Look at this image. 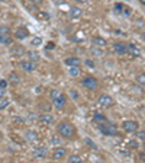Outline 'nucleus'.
I'll return each mask as SVG.
<instances>
[{
    "mask_svg": "<svg viewBox=\"0 0 145 163\" xmlns=\"http://www.w3.org/2000/svg\"><path fill=\"white\" fill-rule=\"evenodd\" d=\"M7 106H9V101H7V99H2V101H0V109H5Z\"/></svg>",
    "mask_w": 145,
    "mask_h": 163,
    "instance_id": "nucleus-31",
    "label": "nucleus"
},
{
    "mask_svg": "<svg viewBox=\"0 0 145 163\" xmlns=\"http://www.w3.org/2000/svg\"><path fill=\"white\" fill-rule=\"evenodd\" d=\"M2 137H3V134H2V133H0V140H2Z\"/></svg>",
    "mask_w": 145,
    "mask_h": 163,
    "instance_id": "nucleus-47",
    "label": "nucleus"
},
{
    "mask_svg": "<svg viewBox=\"0 0 145 163\" xmlns=\"http://www.w3.org/2000/svg\"><path fill=\"white\" fill-rule=\"evenodd\" d=\"M92 44L94 47H100V48H105L106 47V39L105 38H100V37H94L92 39Z\"/></svg>",
    "mask_w": 145,
    "mask_h": 163,
    "instance_id": "nucleus-13",
    "label": "nucleus"
},
{
    "mask_svg": "<svg viewBox=\"0 0 145 163\" xmlns=\"http://www.w3.org/2000/svg\"><path fill=\"white\" fill-rule=\"evenodd\" d=\"M3 95H5V89L0 87V98H3Z\"/></svg>",
    "mask_w": 145,
    "mask_h": 163,
    "instance_id": "nucleus-43",
    "label": "nucleus"
},
{
    "mask_svg": "<svg viewBox=\"0 0 145 163\" xmlns=\"http://www.w3.org/2000/svg\"><path fill=\"white\" fill-rule=\"evenodd\" d=\"M20 67L23 69V70H26V72H33L36 67H35V63L33 61H28V60H25V61H20Z\"/></svg>",
    "mask_w": 145,
    "mask_h": 163,
    "instance_id": "nucleus-10",
    "label": "nucleus"
},
{
    "mask_svg": "<svg viewBox=\"0 0 145 163\" xmlns=\"http://www.w3.org/2000/svg\"><path fill=\"white\" fill-rule=\"evenodd\" d=\"M0 44H3V45H10V44H12V39L9 38V35H0Z\"/></svg>",
    "mask_w": 145,
    "mask_h": 163,
    "instance_id": "nucleus-21",
    "label": "nucleus"
},
{
    "mask_svg": "<svg viewBox=\"0 0 145 163\" xmlns=\"http://www.w3.org/2000/svg\"><path fill=\"white\" fill-rule=\"evenodd\" d=\"M86 66L90 67V69H94V63H93L92 60H86Z\"/></svg>",
    "mask_w": 145,
    "mask_h": 163,
    "instance_id": "nucleus-34",
    "label": "nucleus"
},
{
    "mask_svg": "<svg viewBox=\"0 0 145 163\" xmlns=\"http://www.w3.org/2000/svg\"><path fill=\"white\" fill-rule=\"evenodd\" d=\"M90 54H92V55H99V57H102V55H103V48L93 45L92 48H90Z\"/></svg>",
    "mask_w": 145,
    "mask_h": 163,
    "instance_id": "nucleus-19",
    "label": "nucleus"
},
{
    "mask_svg": "<svg viewBox=\"0 0 145 163\" xmlns=\"http://www.w3.org/2000/svg\"><path fill=\"white\" fill-rule=\"evenodd\" d=\"M52 104L55 108H58V109H61V108H64V105L67 104V98L66 95H62V93H59L57 98L52 99Z\"/></svg>",
    "mask_w": 145,
    "mask_h": 163,
    "instance_id": "nucleus-6",
    "label": "nucleus"
},
{
    "mask_svg": "<svg viewBox=\"0 0 145 163\" xmlns=\"http://www.w3.org/2000/svg\"><path fill=\"white\" fill-rule=\"evenodd\" d=\"M71 95H72V98H77V96H79V95H77V92H76V90H71Z\"/></svg>",
    "mask_w": 145,
    "mask_h": 163,
    "instance_id": "nucleus-44",
    "label": "nucleus"
},
{
    "mask_svg": "<svg viewBox=\"0 0 145 163\" xmlns=\"http://www.w3.org/2000/svg\"><path fill=\"white\" fill-rule=\"evenodd\" d=\"M93 119L96 121V122H106V117L103 115V114H94V117H93Z\"/></svg>",
    "mask_w": 145,
    "mask_h": 163,
    "instance_id": "nucleus-22",
    "label": "nucleus"
},
{
    "mask_svg": "<svg viewBox=\"0 0 145 163\" xmlns=\"http://www.w3.org/2000/svg\"><path fill=\"white\" fill-rule=\"evenodd\" d=\"M76 2H79V3H83V5H90V3H92V0H76Z\"/></svg>",
    "mask_w": 145,
    "mask_h": 163,
    "instance_id": "nucleus-37",
    "label": "nucleus"
},
{
    "mask_svg": "<svg viewBox=\"0 0 145 163\" xmlns=\"http://www.w3.org/2000/svg\"><path fill=\"white\" fill-rule=\"evenodd\" d=\"M126 52L133 57V58H139L141 57V50L135 44H126Z\"/></svg>",
    "mask_w": 145,
    "mask_h": 163,
    "instance_id": "nucleus-4",
    "label": "nucleus"
},
{
    "mask_svg": "<svg viewBox=\"0 0 145 163\" xmlns=\"http://www.w3.org/2000/svg\"><path fill=\"white\" fill-rule=\"evenodd\" d=\"M83 83V86L84 87H87V89H90V90H96L97 89V86H99V83H97V80L94 77H84V80L81 82Z\"/></svg>",
    "mask_w": 145,
    "mask_h": 163,
    "instance_id": "nucleus-3",
    "label": "nucleus"
},
{
    "mask_svg": "<svg viewBox=\"0 0 145 163\" xmlns=\"http://www.w3.org/2000/svg\"><path fill=\"white\" fill-rule=\"evenodd\" d=\"M138 122L137 121H125L123 122V130L126 133H135V131L138 130Z\"/></svg>",
    "mask_w": 145,
    "mask_h": 163,
    "instance_id": "nucleus-7",
    "label": "nucleus"
},
{
    "mask_svg": "<svg viewBox=\"0 0 145 163\" xmlns=\"http://www.w3.org/2000/svg\"><path fill=\"white\" fill-rule=\"evenodd\" d=\"M122 9H123V5H122V3H116V5H115V12L116 13H120Z\"/></svg>",
    "mask_w": 145,
    "mask_h": 163,
    "instance_id": "nucleus-32",
    "label": "nucleus"
},
{
    "mask_svg": "<svg viewBox=\"0 0 145 163\" xmlns=\"http://www.w3.org/2000/svg\"><path fill=\"white\" fill-rule=\"evenodd\" d=\"M46 154H48L46 147H38V149H35L32 151V156L36 157V159H44V157H46Z\"/></svg>",
    "mask_w": 145,
    "mask_h": 163,
    "instance_id": "nucleus-9",
    "label": "nucleus"
},
{
    "mask_svg": "<svg viewBox=\"0 0 145 163\" xmlns=\"http://www.w3.org/2000/svg\"><path fill=\"white\" fill-rule=\"evenodd\" d=\"M6 86H7V82H6V80H0V87H3V89H5Z\"/></svg>",
    "mask_w": 145,
    "mask_h": 163,
    "instance_id": "nucleus-40",
    "label": "nucleus"
},
{
    "mask_svg": "<svg viewBox=\"0 0 145 163\" xmlns=\"http://www.w3.org/2000/svg\"><path fill=\"white\" fill-rule=\"evenodd\" d=\"M129 146L131 147H138V143L137 141H129Z\"/></svg>",
    "mask_w": 145,
    "mask_h": 163,
    "instance_id": "nucleus-41",
    "label": "nucleus"
},
{
    "mask_svg": "<svg viewBox=\"0 0 145 163\" xmlns=\"http://www.w3.org/2000/svg\"><path fill=\"white\" fill-rule=\"evenodd\" d=\"M86 143L89 144V146H90V147H93V149H94V150H96V149H97V146H96V144H94V143H92V141H90V140H89V138H86Z\"/></svg>",
    "mask_w": 145,
    "mask_h": 163,
    "instance_id": "nucleus-35",
    "label": "nucleus"
},
{
    "mask_svg": "<svg viewBox=\"0 0 145 163\" xmlns=\"http://www.w3.org/2000/svg\"><path fill=\"white\" fill-rule=\"evenodd\" d=\"M81 15H83V10L80 7H71L70 9V16L71 18H80Z\"/></svg>",
    "mask_w": 145,
    "mask_h": 163,
    "instance_id": "nucleus-17",
    "label": "nucleus"
},
{
    "mask_svg": "<svg viewBox=\"0 0 145 163\" xmlns=\"http://www.w3.org/2000/svg\"><path fill=\"white\" fill-rule=\"evenodd\" d=\"M81 70L79 69V66H70V69H68V74L71 76V77H79Z\"/></svg>",
    "mask_w": 145,
    "mask_h": 163,
    "instance_id": "nucleus-16",
    "label": "nucleus"
},
{
    "mask_svg": "<svg viewBox=\"0 0 145 163\" xmlns=\"http://www.w3.org/2000/svg\"><path fill=\"white\" fill-rule=\"evenodd\" d=\"M35 16H36L39 20H48L49 19V13L44 12V10H38V12L35 13Z\"/></svg>",
    "mask_w": 145,
    "mask_h": 163,
    "instance_id": "nucleus-18",
    "label": "nucleus"
},
{
    "mask_svg": "<svg viewBox=\"0 0 145 163\" xmlns=\"http://www.w3.org/2000/svg\"><path fill=\"white\" fill-rule=\"evenodd\" d=\"M66 154H67V149H64V147H55L52 151V159L59 160V159H64Z\"/></svg>",
    "mask_w": 145,
    "mask_h": 163,
    "instance_id": "nucleus-8",
    "label": "nucleus"
},
{
    "mask_svg": "<svg viewBox=\"0 0 145 163\" xmlns=\"http://www.w3.org/2000/svg\"><path fill=\"white\" fill-rule=\"evenodd\" d=\"M113 51L116 54H125L126 52V44L125 42H116L113 45Z\"/></svg>",
    "mask_w": 145,
    "mask_h": 163,
    "instance_id": "nucleus-12",
    "label": "nucleus"
},
{
    "mask_svg": "<svg viewBox=\"0 0 145 163\" xmlns=\"http://www.w3.org/2000/svg\"><path fill=\"white\" fill-rule=\"evenodd\" d=\"M20 52H25V50H23V48H16V50H13V54H20Z\"/></svg>",
    "mask_w": 145,
    "mask_h": 163,
    "instance_id": "nucleus-39",
    "label": "nucleus"
},
{
    "mask_svg": "<svg viewBox=\"0 0 145 163\" xmlns=\"http://www.w3.org/2000/svg\"><path fill=\"white\" fill-rule=\"evenodd\" d=\"M59 93H61L59 90H52V92H51V98H52V99H54V98H57Z\"/></svg>",
    "mask_w": 145,
    "mask_h": 163,
    "instance_id": "nucleus-36",
    "label": "nucleus"
},
{
    "mask_svg": "<svg viewBox=\"0 0 145 163\" xmlns=\"http://www.w3.org/2000/svg\"><path fill=\"white\" fill-rule=\"evenodd\" d=\"M2 2H6V0H2Z\"/></svg>",
    "mask_w": 145,
    "mask_h": 163,
    "instance_id": "nucleus-48",
    "label": "nucleus"
},
{
    "mask_svg": "<svg viewBox=\"0 0 145 163\" xmlns=\"http://www.w3.org/2000/svg\"><path fill=\"white\" fill-rule=\"evenodd\" d=\"M28 35H29V32H28V29H25V28H19V29L15 32V37L18 39H25V38H28Z\"/></svg>",
    "mask_w": 145,
    "mask_h": 163,
    "instance_id": "nucleus-14",
    "label": "nucleus"
},
{
    "mask_svg": "<svg viewBox=\"0 0 145 163\" xmlns=\"http://www.w3.org/2000/svg\"><path fill=\"white\" fill-rule=\"evenodd\" d=\"M52 144H59V138L52 137Z\"/></svg>",
    "mask_w": 145,
    "mask_h": 163,
    "instance_id": "nucleus-42",
    "label": "nucleus"
},
{
    "mask_svg": "<svg viewBox=\"0 0 145 163\" xmlns=\"http://www.w3.org/2000/svg\"><path fill=\"white\" fill-rule=\"evenodd\" d=\"M137 83H138V85H141V86H144V83H145V74H139L138 77H137Z\"/></svg>",
    "mask_w": 145,
    "mask_h": 163,
    "instance_id": "nucleus-29",
    "label": "nucleus"
},
{
    "mask_svg": "<svg viewBox=\"0 0 145 163\" xmlns=\"http://www.w3.org/2000/svg\"><path fill=\"white\" fill-rule=\"evenodd\" d=\"M138 138L141 140V141H144V140H145V133H144V130H141L138 133Z\"/></svg>",
    "mask_w": 145,
    "mask_h": 163,
    "instance_id": "nucleus-33",
    "label": "nucleus"
},
{
    "mask_svg": "<svg viewBox=\"0 0 145 163\" xmlns=\"http://www.w3.org/2000/svg\"><path fill=\"white\" fill-rule=\"evenodd\" d=\"M42 44V38H39V37H35V38L32 39V45L33 47H38Z\"/></svg>",
    "mask_w": 145,
    "mask_h": 163,
    "instance_id": "nucleus-28",
    "label": "nucleus"
},
{
    "mask_svg": "<svg viewBox=\"0 0 145 163\" xmlns=\"http://www.w3.org/2000/svg\"><path fill=\"white\" fill-rule=\"evenodd\" d=\"M16 122H23V119H20V118H13Z\"/></svg>",
    "mask_w": 145,
    "mask_h": 163,
    "instance_id": "nucleus-45",
    "label": "nucleus"
},
{
    "mask_svg": "<svg viewBox=\"0 0 145 163\" xmlns=\"http://www.w3.org/2000/svg\"><path fill=\"white\" fill-rule=\"evenodd\" d=\"M68 162L79 163V162H83V159H81V156H79V154H72V156L68 157Z\"/></svg>",
    "mask_w": 145,
    "mask_h": 163,
    "instance_id": "nucleus-24",
    "label": "nucleus"
},
{
    "mask_svg": "<svg viewBox=\"0 0 145 163\" xmlns=\"http://www.w3.org/2000/svg\"><path fill=\"white\" fill-rule=\"evenodd\" d=\"M28 55H29L31 61H33V60H35V61H36V60H39V54H38V52H29Z\"/></svg>",
    "mask_w": 145,
    "mask_h": 163,
    "instance_id": "nucleus-30",
    "label": "nucleus"
},
{
    "mask_svg": "<svg viewBox=\"0 0 145 163\" xmlns=\"http://www.w3.org/2000/svg\"><path fill=\"white\" fill-rule=\"evenodd\" d=\"M84 39H86V34L83 31H79L77 35H76V41H84Z\"/></svg>",
    "mask_w": 145,
    "mask_h": 163,
    "instance_id": "nucleus-25",
    "label": "nucleus"
},
{
    "mask_svg": "<svg viewBox=\"0 0 145 163\" xmlns=\"http://www.w3.org/2000/svg\"><path fill=\"white\" fill-rule=\"evenodd\" d=\"M100 131H102L105 136H116V133H118L116 127L113 124H102L100 125Z\"/></svg>",
    "mask_w": 145,
    "mask_h": 163,
    "instance_id": "nucleus-2",
    "label": "nucleus"
},
{
    "mask_svg": "<svg viewBox=\"0 0 145 163\" xmlns=\"http://www.w3.org/2000/svg\"><path fill=\"white\" fill-rule=\"evenodd\" d=\"M66 64L67 66H80V58H77V57H70V58L66 60Z\"/></svg>",
    "mask_w": 145,
    "mask_h": 163,
    "instance_id": "nucleus-20",
    "label": "nucleus"
},
{
    "mask_svg": "<svg viewBox=\"0 0 145 163\" xmlns=\"http://www.w3.org/2000/svg\"><path fill=\"white\" fill-rule=\"evenodd\" d=\"M139 2H141V3H142V5H144V3H145V0H139Z\"/></svg>",
    "mask_w": 145,
    "mask_h": 163,
    "instance_id": "nucleus-46",
    "label": "nucleus"
},
{
    "mask_svg": "<svg viewBox=\"0 0 145 163\" xmlns=\"http://www.w3.org/2000/svg\"><path fill=\"white\" fill-rule=\"evenodd\" d=\"M0 35H10V28L6 25H0Z\"/></svg>",
    "mask_w": 145,
    "mask_h": 163,
    "instance_id": "nucleus-23",
    "label": "nucleus"
},
{
    "mask_svg": "<svg viewBox=\"0 0 145 163\" xmlns=\"http://www.w3.org/2000/svg\"><path fill=\"white\" fill-rule=\"evenodd\" d=\"M58 133L62 137L70 138V137H72V134H74V127H72L71 124H68V122H61V124L58 125Z\"/></svg>",
    "mask_w": 145,
    "mask_h": 163,
    "instance_id": "nucleus-1",
    "label": "nucleus"
},
{
    "mask_svg": "<svg viewBox=\"0 0 145 163\" xmlns=\"http://www.w3.org/2000/svg\"><path fill=\"white\" fill-rule=\"evenodd\" d=\"M25 138H26V141H36L38 140V134L35 133V131H32V130H29V131H26L25 133Z\"/></svg>",
    "mask_w": 145,
    "mask_h": 163,
    "instance_id": "nucleus-15",
    "label": "nucleus"
},
{
    "mask_svg": "<svg viewBox=\"0 0 145 163\" xmlns=\"http://www.w3.org/2000/svg\"><path fill=\"white\" fill-rule=\"evenodd\" d=\"M10 80H12L13 83H20V77L16 73H12V74H10Z\"/></svg>",
    "mask_w": 145,
    "mask_h": 163,
    "instance_id": "nucleus-27",
    "label": "nucleus"
},
{
    "mask_svg": "<svg viewBox=\"0 0 145 163\" xmlns=\"http://www.w3.org/2000/svg\"><path fill=\"white\" fill-rule=\"evenodd\" d=\"M46 48H48V50H54V48H55V44H54V42H48V44H46Z\"/></svg>",
    "mask_w": 145,
    "mask_h": 163,
    "instance_id": "nucleus-38",
    "label": "nucleus"
},
{
    "mask_svg": "<svg viewBox=\"0 0 145 163\" xmlns=\"http://www.w3.org/2000/svg\"><path fill=\"white\" fill-rule=\"evenodd\" d=\"M113 104H115V101H113V98L109 96V95H102L99 98V105L103 106V108H110Z\"/></svg>",
    "mask_w": 145,
    "mask_h": 163,
    "instance_id": "nucleus-5",
    "label": "nucleus"
},
{
    "mask_svg": "<svg viewBox=\"0 0 145 163\" xmlns=\"http://www.w3.org/2000/svg\"><path fill=\"white\" fill-rule=\"evenodd\" d=\"M122 15L123 16H131V13H132V9L131 7H126V6H123V9H122Z\"/></svg>",
    "mask_w": 145,
    "mask_h": 163,
    "instance_id": "nucleus-26",
    "label": "nucleus"
},
{
    "mask_svg": "<svg viewBox=\"0 0 145 163\" xmlns=\"http://www.w3.org/2000/svg\"><path fill=\"white\" fill-rule=\"evenodd\" d=\"M39 121L44 125H51L54 121V118L51 114H42V115H39Z\"/></svg>",
    "mask_w": 145,
    "mask_h": 163,
    "instance_id": "nucleus-11",
    "label": "nucleus"
}]
</instances>
